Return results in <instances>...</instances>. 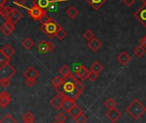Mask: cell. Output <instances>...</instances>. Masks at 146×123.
Wrapping results in <instances>:
<instances>
[{"label":"cell","mask_w":146,"mask_h":123,"mask_svg":"<svg viewBox=\"0 0 146 123\" xmlns=\"http://www.w3.org/2000/svg\"><path fill=\"white\" fill-rule=\"evenodd\" d=\"M64 79V78H62V77H60V76H56V77H54V78L52 79V84L53 88H54L55 90H57V89L63 84Z\"/></svg>","instance_id":"83f0119b"},{"label":"cell","mask_w":146,"mask_h":123,"mask_svg":"<svg viewBox=\"0 0 146 123\" xmlns=\"http://www.w3.org/2000/svg\"><path fill=\"white\" fill-rule=\"evenodd\" d=\"M84 112H83V110H82V108L79 107V106H78L77 104L74 106V107H73L67 114H70L71 117H73V118H74V117H77V116H78L79 114H83Z\"/></svg>","instance_id":"cb8c5ba5"},{"label":"cell","mask_w":146,"mask_h":123,"mask_svg":"<svg viewBox=\"0 0 146 123\" xmlns=\"http://www.w3.org/2000/svg\"><path fill=\"white\" fill-rule=\"evenodd\" d=\"M0 30H1V32L5 36H9L10 35H11V33L14 32L15 24L11 23V21H6L1 27H0Z\"/></svg>","instance_id":"30bf717a"},{"label":"cell","mask_w":146,"mask_h":123,"mask_svg":"<svg viewBox=\"0 0 146 123\" xmlns=\"http://www.w3.org/2000/svg\"><path fill=\"white\" fill-rule=\"evenodd\" d=\"M75 105H76V101L75 100L64 98V101L63 105H62V109L64 110L66 113H68Z\"/></svg>","instance_id":"d6986e66"},{"label":"cell","mask_w":146,"mask_h":123,"mask_svg":"<svg viewBox=\"0 0 146 123\" xmlns=\"http://www.w3.org/2000/svg\"><path fill=\"white\" fill-rule=\"evenodd\" d=\"M0 123H17V122L11 114H7L0 120Z\"/></svg>","instance_id":"f546056e"},{"label":"cell","mask_w":146,"mask_h":123,"mask_svg":"<svg viewBox=\"0 0 146 123\" xmlns=\"http://www.w3.org/2000/svg\"><path fill=\"white\" fill-rule=\"evenodd\" d=\"M52 2H53V0H34L33 5L38 6L46 11Z\"/></svg>","instance_id":"ac0fdd59"},{"label":"cell","mask_w":146,"mask_h":123,"mask_svg":"<svg viewBox=\"0 0 146 123\" xmlns=\"http://www.w3.org/2000/svg\"><path fill=\"white\" fill-rule=\"evenodd\" d=\"M84 38L86 41H90V40H92L93 38H95V34H94V32H93L92 30L87 29V30L84 32Z\"/></svg>","instance_id":"e575fe53"},{"label":"cell","mask_w":146,"mask_h":123,"mask_svg":"<svg viewBox=\"0 0 146 123\" xmlns=\"http://www.w3.org/2000/svg\"><path fill=\"white\" fill-rule=\"evenodd\" d=\"M98 76H99V73H96V72H92V71H90L88 79H90V81L94 82V81H96V80L97 79Z\"/></svg>","instance_id":"8d00e7d4"},{"label":"cell","mask_w":146,"mask_h":123,"mask_svg":"<svg viewBox=\"0 0 146 123\" xmlns=\"http://www.w3.org/2000/svg\"><path fill=\"white\" fill-rule=\"evenodd\" d=\"M10 84H11V79L10 78L0 80V85H1L3 88H7L10 86Z\"/></svg>","instance_id":"74e56055"},{"label":"cell","mask_w":146,"mask_h":123,"mask_svg":"<svg viewBox=\"0 0 146 123\" xmlns=\"http://www.w3.org/2000/svg\"><path fill=\"white\" fill-rule=\"evenodd\" d=\"M66 120H67V117H66V115L64 113H59L55 117V120L58 123H64Z\"/></svg>","instance_id":"d590c367"},{"label":"cell","mask_w":146,"mask_h":123,"mask_svg":"<svg viewBox=\"0 0 146 123\" xmlns=\"http://www.w3.org/2000/svg\"><path fill=\"white\" fill-rule=\"evenodd\" d=\"M106 116H107L108 119L109 120H111L113 123H115V122H117V121L121 118L122 114H121V112H120L118 108H114L109 109V110L106 113Z\"/></svg>","instance_id":"9c48e42d"},{"label":"cell","mask_w":146,"mask_h":123,"mask_svg":"<svg viewBox=\"0 0 146 123\" xmlns=\"http://www.w3.org/2000/svg\"><path fill=\"white\" fill-rule=\"evenodd\" d=\"M95 11H99L108 0H85Z\"/></svg>","instance_id":"2e32d148"},{"label":"cell","mask_w":146,"mask_h":123,"mask_svg":"<svg viewBox=\"0 0 146 123\" xmlns=\"http://www.w3.org/2000/svg\"><path fill=\"white\" fill-rule=\"evenodd\" d=\"M131 56H130L125 51L121 52V53L117 56V60H118V62H119L121 66H125L130 62V61H131Z\"/></svg>","instance_id":"4fadbf2b"},{"label":"cell","mask_w":146,"mask_h":123,"mask_svg":"<svg viewBox=\"0 0 146 123\" xmlns=\"http://www.w3.org/2000/svg\"><path fill=\"white\" fill-rule=\"evenodd\" d=\"M56 48L55 45L50 41H41L37 43V49L40 53H52Z\"/></svg>","instance_id":"8992f818"},{"label":"cell","mask_w":146,"mask_h":123,"mask_svg":"<svg viewBox=\"0 0 146 123\" xmlns=\"http://www.w3.org/2000/svg\"><path fill=\"white\" fill-rule=\"evenodd\" d=\"M87 46H88V47L92 52L96 53V52H97L101 48V47L102 46V42L99 39H97V38L95 37L92 40H90V41H88V45Z\"/></svg>","instance_id":"9a60e30c"},{"label":"cell","mask_w":146,"mask_h":123,"mask_svg":"<svg viewBox=\"0 0 146 123\" xmlns=\"http://www.w3.org/2000/svg\"><path fill=\"white\" fill-rule=\"evenodd\" d=\"M7 2V0H0V7H2L3 5H5V4Z\"/></svg>","instance_id":"7bdbcfd3"},{"label":"cell","mask_w":146,"mask_h":123,"mask_svg":"<svg viewBox=\"0 0 146 123\" xmlns=\"http://www.w3.org/2000/svg\"><path fill=\"white\" fill-rule=\"evenodd\" d=\"M11 62V59L8 58L4 53L3 51L0 49V66H3L6 63H10Z\"/></svg>","instance_id":"1f68e13d"},{"label":"cell","mask_w":146,"mask_h":123,"mask_svg":"<svg viewBox=\"0 0 146 123\" xmlns=\"http://www.w3.org/2000/svg\"><path fill=\"white\" fill-rule=\"evenodd\" d=\"M146 53V48L143 47L142 45H138L137 47H136L133 50V53L136 57L137 58H142Z\"/></svg>","instance_id":"d4e9b609"},{"label":"cell","mask_w":146,"mask_h":123,"mask_svg":"<svg viewBox=\"0 0 146 123\" xmlns=\"http://www.w3.org/2000/svg\"><path fill=\"white\" fill-rule=\"evenodd\" d=\"M23 123H35V117L31 111H26L23 114Z\"/></svg>","instance_id":"ffe728a7"},{"label":"cell","mask_w":146,"mask_h":123,"mask_svg":"<svg viewBox=\"0 0 146 123\" xmlns=\"http://www.w3.org/2000/svg\"><path fill=\"white\" fill-rule=\"evenodd\" d=\"M90 71L86 67V66H80L76 71H75V77L77 78H78L79 80L81 81H84L86 79H88L89 78V75H90Z\"/></svg>","instance_id":"ba28073f"},{"label":"cell","mask_w":146,"mask_h":123,"mask_svg":"<svg viewBox=\"0 0 146 123\" xmlns=\"http://www.w3.org/2000/svg\"><path fill=\"white\" fill-rule=\"evenodd\" d=\"M60 27H61V26L58 24V23L55 19L50 17L46 23L41 24V26H40V30H41V31L49 38V39L52 40V39H53V38L55 37V34H56V32L58 31V29Z\"/></svg>","instance_id":"3957f363"},{"label":"cell","mask_w":146,"mask_h":123,"mask_svg":"<svg viewBox=\"0 0 146 123\" xmlns=\"http://www.w3.org/2000/svg\"><path fill=\"white\" fill-rule=\"evenodd\" d=\"M56 90L64 98L76 101L84 92V85L81 80L71 73L64 79L63 84Z\"/></svg>","instance_id":"6da1fadb"},{"label":"cell","mask_w":146,"mask_h":123,"mask_svg":"<svg viewBox=\"0 0 146 123\" xmlns=\"http://www.w3.org/2000/svg\"><path fill=\"white\" fill-rule=\"evenodd\" d=\"M73 119H74V121H75L76 123H85V122L87 121V120H88L87 116H86L84 113L81 114H79V115L77 116V117H74Z\"/></svg>","instance_id":"836d02e7"},{"label":"cell","mask_w":146,"mask_h":123,"mask_svg":"<svg viewBox=\"0 0 146 123\" xmlns=\"http://www.w3.org/2000/svg\"><path fill=\"white\" fill-rule=\"evenodd\" d=\"M28 12H29V15L30 16V17L35 21H40L43 17H45L46 15L45 10H43L38 6H35V5H33L31 8L28 9Z\"/></svg>","instance_id":"5b68a950"},{"label":"cell","mask_w":146,"mask_h":123,"mask_svg":"<svg viewBox=\"0 0 146 123\" xmlns=\"http://www.w3.org/2000/svg\"><path fill=\"white\" fill-rule=\"evenodd\" d=\"M103 69H104V66L99 62V61H95L90 66V71L95 72L96 73H100L101 72L103 71Z\"/></svg>","instance_id":"484cf974"},{"label":"cell","mask_w":146,"mask_h":123,"mask_svg":"<svg viewBox=\"0 0 146 123\" xmlns=\"http://www.w3.org/2000/svg\"><path fill=\"white\" fill-rule=\"evenodd\" d=\"M66 36H67V32H66L62 27H60V28L58 29V31L56 32V34H55V37L58 38L59 41L64 40Z\"/></svg>","instance_id":"f1b7e54d"},{"label":"cell","mask_w":146,"mask_h":123,"mask_svg":"<svg viewBox=\"0 0 146 123\" xmlns=\"http://www.w3.org/2000/svg\"><path fill=\"white\" fill-rule=\"evenodd\" d=\"M141 2H142L143 5H146V0H141Z\"/></svg>","instance_id":"ee69618b"},{"label":"cell","mask_w":146,"mask_h":123,"mask_svg":"<svg viewBox=\"0 0 146 123\" xmlns=\"http://www.w3.org/2000/svg\"><path fill=\"white\" fill-rule=\"evenodd\" d=\"M125 111L127 114L134 120H138L146 112V107L143 103L137 98L133 99V101L126 107Z\"/></svg>","instance_id":"7a4b0ae2"},{"label":"cell","mask_w":146,"mask_h":123,"mask_svg":"<svg viewBox=\"0 0 146 123\" xmlns=\"http://www.w3.org/2000/svg\"><path fill=\"white\" fill-rule=\"evenodd\" d=\"M14 9L15 8H11V7L3 5L2 7H0V15H1V17H3L6 21H10L13 15Z\"/></svg>","instance_id":"8fae6325"},{"label":"cell","mask_w":146,"mask_h":123,"mask_svg":"<svg viewBox=\"0 0 146 123\" xmlns=\"http://www.w3.org/2000/svg\"><path fill=\"white\" fill-rule=\"evenodd\" d=\"M64 101V97L61 94L58 93L51 100V104L55 109L59 110L60 108H62V105H63Z\"/></svg>","instance_id":"7c38bea8"},{"label":"cell","mask_w":146,"mask_h":123,"mask_svg":"<svg viewBox=\"0 0 146 123\" xmlns=\"http://www.w3.org/2000/svg\"><path fill=\"white\" fill-rule=\"evenodd\" d=\"M23 76L26 78V79H29V78L36 79L40 76V73L35 67L30 66L23 72Z\"/></svg>","instance_id":"e0dca14e"},{"label":"cell","mask_w":146,"mask_h":123,"mask_svg":"<svg viewBox=\"0 0 146 123\" xmlns=\"http://www.w3.org/2000/svg\"><path fill=\"white\" fill-rule=\"evenodd\" d=\"M65 12H66L68 17H70V19H74V18H76V17L78 16V14H79L78 10L76 7H74V6H70V7H69V8L65 11Z\"/></svg>","instance_id":"44dd1931"},{"label":"cell","mask_w":146,"mask_h":123,"mask_svg":"<svg viewBox=\"0 0 146 123\" xmlns=\"http://www.w3.org/2000/svg\"><path fill=\"white\" fill-rule=\"evenodd\" d=\"M22 45H23V47L25 49L30 50V49L33 47V46H34V41H33V40L30 39V38H26V39L23 40V41L22 42Z\"/></svg>","instance_id":"4dcf8cb0"},{"label":"cell","mask_w":146,"mask_h":123,"mask_svg":"<svg viewBox=\"0 0 146 123\" xmlns=\"http://www.w3.org/2000/svg\"><path fill=\"white\" fill-rule=\"evenodd\" d=\"M58 72L60 74V76L64 78H67L70 74H71V71L70 69V67L67 65H63L59 69H58Z\"/></svg>","instance_id":"603a6c76"},{"label":"cell","mask_w":146,"mask_h":123,"mask_svg":"<svg viewBox=\"0 0 146 123\" xmlns=\"http://www.w3.org/2000/svg\"><path fill=\"white\" fill-rule=\"evenodd\" d=\"M2 51H3V53L8 57V58H10V59H11V57L16 53V51H15V49L10 45V44H7V45H5V47H4V48H2L1 49Z\"/></svg>","instance_id":"7402d4cb"},{"label":"cell","mask_w":146,"mask_h":123,"mask_svg":"<svg viewBox=\"0 0 146 123\" xmlns=\"http://www.w3.org/2000/svg\"><path fill=\"white\" fill-rule=\"evenodd\" d=\"M26 84L29 87H33V86H35L36 84V80L35 79H33V78L26 79Z\"/></svg>","instance_id":"f35d334b"},{"label":"cell","mask_w":146,"mask_h":123,"mask_svg":"<svg viewBox=\"0 0 146 123\" xmlns=\"http://www.w3.org/2000/svg\"><path fill=\"white\" fill-rule=\"evenodd\" d=\"M140 45H142L143 47H145L146 48V35L145 36H143L141 40H140Z\"/></svg>","instance_id":"b9f144b4"},{"label":"cell","mask_w":146,"mask_h":123,"mask_svg":"<svg viewBox=\"0 0 146 123\" xmlns=\"http://www.w3.org/2000/svg\"><path fill=\"white\" fill-rule=\"evenodd\" d=\"M16 69L10 63H6L3 66H0V80L7 78L11 79L16 74Z\"/></svg>","instance_id":"277c9868"},{"label":"cell","mask_w":146,"mask_h":123,"mask_svg":"<svg viewBox=\"0 0 146 123\" xmlns=\"http://www.w3.org/2000/svg\"><path fill=\"white\" fill-rule=\"evenodd\" d=\"M22 17H23V14H22L18 10H17V9L15 8V9H14L13 15H12V17H11V18L10 21L15 24V23H17L18 21H20Z\"/></svg>","instance_id":"4316f807"},{"label":"cell","mask_w":146,"mask_h":123,"mask_svg":"<svg viewBox=\"0 0 146 123\" xmlns=\"http://www.w3.org/2000/svg\"><path fill=\"white\" fill-rule=\"evenodd\" d=\"M123 3L127 7H131V5L135 4V0H123Z\"/></svg>","instance_id":"ab89813d"},{"label":"cell","mask_w":146,"mask_h":123,"mask_svg":"<svg viewBox=\"0 0 146 123\" xmlns=\"http://www.w3.org/2000/svg\"><path fill=\"white\" fill-rule=\"evenodd\" d=\"M25 3H26V0H14V4L21 7H23Z\"/></svg>","instance_id":"60d3db41"},{"label":"cell","mask_w":146,"mask_h":123,"mask_svg":"<svg viewBox=\"0 0 146 123\" xmlns=\"http://www.w3.org/2000/svg\"><path fill=\"white\" fill-rule=\"evenodd\" d=\"M11 102V96L7 91H2L0 93V108H5Z\"/></svg>","instance_id":"5bb4252c"},{"label":"cell","mask_w":146,"mask_h":123,"mask_svg":"<svg viewBox=\"0 0 146 123\" xmlns=\"http://www.w3.org/2000/svg\"><path fill=\"white\" fill-rule=\"evenodd\" d=\"M105 105H106V107H107L108 109H112V108H116L117 102H116V101H115L113 97H109V98L105 102Z\"/></svg>","instance_id":"d6a6232c"},{"label":"cell","mask_w":146,"mask_h":123,"mask_svg":"<svg viewBox=\"0 0 146 123\" xmlns=\"http://www.w3.org/2000/svg\"><path fill=\"white\" fill-rule=\"evenodd\" d=\"M52 123H58V122H57V121H56V120H55V121H54V122H52Z\"/></svg>","instance_id":"f6af8a7d"},{"label":"cell","mask_w":146,"mask_h":123,"mask_svg":"<svg viewBox=\"0 0 146 123\" xmlns=\"http://www.w3.org/2000/svg\"><path fill=\"white\" fill-rule=\"evenodd\" d=\"M133 16L138 23H140L143 26L146 28V5H143L138 10H137L134 12Z\"/></svg>","instance_id":"52a82bcc"}]
</instances>
